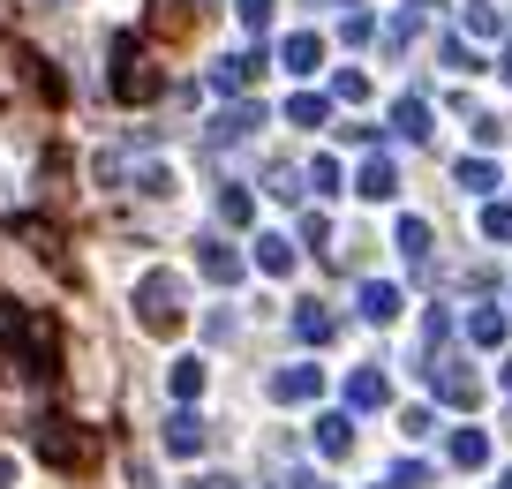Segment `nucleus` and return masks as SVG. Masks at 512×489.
<instances>
[{"label":"nucleus","instance_id":"obj_1","mask_svg":"<svg viewBox=\"0 0 512 489\" xmlns=\"http://www.w3.org/2000/svg\"><path fill=\"white\" fill-rule=\"evenodd\" d=\"M31 452L46 459L53 474H91L98 459H106V437H98L91 422H76V414H38L31 422Z\"/></svg>","mask_w":512,"mask_h":489},{"label":"nucleus","instance_id":"obj_2","mask_svg":"<svg viewBox=\"0 0 512 489\" xmlns=\"http://www.w3.org/2000/svg\"><path fill=\"white\" fill-rule=\"evenodd\" d=\"M106 91L121 98V106H151V98H159V68H151V53H144V38H136V31H113V46H106Z\"/></svg>","mask_w":512,"mask_h":489},{"label":"nucleus","instance_id":"obj_3","mask_svg":"<svg viewBox=\"0 0 512 489\" xmlns=\"http://www.w3.org/2000/svg\"><path fill=\"white\" fill-rule=\"evenodd\" d=\"M136 324H144L151 339H174L181 324H189V286H181V271H144V279H136Z\"/></svg>","mask_w":512,"mask_h":489},{"label":"nucleus","instance_id":"obj_4","mask_svg":"<svg viewBox=\"0 0 512 489\" xmlns=\"http://www.w3.org/2000/svg\"><path fill=\"white\" fill-rule=\"evenodd\" d=\"M16 362H23V377H31V384H53V377H61V324H53V316H31V309H23V324H16Z\"/></svg>","mask_w":512,"mask_h":489},{"label":"nucleus","instance_id":"obj_5","mask_svg":"<svg viewBox=\"0 0 512 489\" xmlns=\"http://www.w3.org/2000/svg\"><path fill=\"white\" fill-rule=\"evenodd\" d=\"M422 369H430V384H437V399H445V407H475V399H482L475 369H467V362H452V354H430Z\"/></svg>","mask_w":512,"mask_h":489},{"label":"nucleus","instance_id":"obj_6","mask_svg":"<svg viewBox=\"0 0 512 489\" xmlns=\"http://www.w3.org/2000/svg\"><path fill=\"white\" fill-rule=\"evenodd\" d=\"M392 249L407 256V271H415V279H430V256H437V241H430V219H415V211H407V219L392 226Z\"/></svg>","mask_w":512,"mask_h":489},{"label":"nucleus","instance_id":"obj_7","mask_svg":"<svg viewBox=\"0 0 512 489\" xmlns=\"http://www.w3.org/2000/svg\"><path fill=\"white\" fill-rule=\"evenodd\" d=\"M196 271H204L211 286H234L249 264H241V249H234V241H219V234H211V241H196Z\"/></svg>","mask_w":512,"mask_h":489},{"label":"nucleus","instance_id":"obj_8","mask_svg":"<svg viewBox=\"0 0 512 489\" xmlns=\"http://www.w3.org/2000/svg\"><path fill=\"white\" fill-rule=\"evenodd\" d=\"M354 189H362L369 204H392V196H400V166H392L384 151H369V158H362V174H354Z\"/></svg>","mask_w":512,"mask_h":489},{"label":"nucleus","instance_id":"obj_9","mask_svg":"<svg viewBox=\"0 0 512 489\" xmlns=\"http://www.w3.org/2000/svg\"><path fill=\"white\" fill-rule=\"evenodd\" d=\"M317 392H324V369L317 362H287L272 377V399H287V407H302V399H317Z\"/></svg>","mask_w":512,"mask_h":489},{"label":"nucleus","instance_id":"obj_10","mask_svg":"<svg viewBox=\"0 0 512 489\" xmlns=\"http://www.w3.org/2000/svg\"><path fill=\"white\" fill-rule=\"evenodd\" d=\"M264 76V53H219L211 61V91H249Z\"/></svg>","mask_w":512,"mask_h":489},{"label":"nucleus","instance_id":"obj_11","mask_svg":"<svg viewBox=\"0 0 512 489\" xmlns=\"http://www.w3.org/2000/svg\"><path fill=\"white\" fill-rule=\"evenodd\" d=\"M354 309H362V324H392V316H400V286L392 279H362L354 286Z\"/></svg>","mask_w":512,"mask_h":489},{"label":"nucleus","instance_id":"obj_12","mask_svg":"<svg viewBox=\"0 0 512 489\" xmlns=\"http://www.w3.org/2000/svg\"><path fill=\"white\" fill-rule=\"evenodd\" d=\"M204 444H211L204 414H189V407H181L174 422H166V452H174V459H196V452H204Z\"/></svg>","mask_w":512,"mask_h":489},{"label":"nucleus","instance_id":"obj_13","mask_svg":"<svg viewBox=\"0 0 512 489\" xmlns=\"http://www.w3.org/2000/svg\"><path fill=\"white\" fill-rule=\"evenodd\" d=\"M279 68H287V76H317V68H324V38L317 31H294L287 46H279Z\"/></svg>","mask_w":512,"mask_h":489},{"label":"nucleus","instance_id":"obj_14","mask_svg":"<svg viewBox=\"0 0 512 489\" xmlns=\"http://www.w3.org/2000/svg\"><path fill=\"white\" fill-rule=\"evenodd\" d=\"M256 128H264V106H249V98H241V106H226L219 121H211V143H249Z\"/></svg>","mask_w":512,"mask_h":489},{"label":"nucleus","instance_id":"obj_15","mask_svg":"<svg viewBox=\"0 0 512 489\" xmlns=\"http://www.w3.org/2000/svg\"><path fill=\"white\" fill-rule=\"evenodd\" d=\"M384 399H392V377H384V369H354L347 377V407L354 414H377Z\"/></svg>","mask_w":512,"mask_h":489},{"label":"nucleus","instance_id":"obj_16","mask_svg":"<svg viewBox=\"0 0 512 489\" xmlns=\"http://www.w3.org/2000/svg\"><path fill=\"white\" fill-rule=\"evenodd\" d=\"M144 23H151L159 38H189V31H196V8H189V0H151Z\"/></svg>","mask_w":512,"mask_h":489},{"label":"nucleus","instance_id":"obj_17","mask_svg":"<svg viewBox=\"0 0 512 489\" xmlns=\"http://www.w3.org/2000/svg\"><path fill=\"white\" fill-rule=\"evenodd\" d=\"M294 264H302V249H294L287 234H256V271H272V279H287Z\"/></svg>","mask_w":512,"mask_h":489},{"label":"nucleus","instance_id":"obj_18","mask_svg":"<svg viewBox=\"0 0 512 489\" xmlns=\"http://www.w3.org/2000/svg\"><path fill=\"white\" fill-rule=\"evenodd\" d=\"M445 459L460 474H475V467H490V437H482V429H452V444H445Z\"/></svg>","mask_w":512,"mask_h":489},{"label":"nucleus","instance_id":"obj_19","mask_svg":"<svg viewBox=\"0 0 512 489\" xmlns=\"http://www.w3.org/2000/svg\"><path fill=\"white\" fill-rule=\"evenodd\" d=\"M339 332V316L324 309V301H302V309H294V339H309V347H324V339Z\"/></svg>","mask_w":512,"mask_h":489},{"label":"nucleus","instance_id":"obj_20","mask_svg":"<svg viewBox=\"0 0 512 489\" xmlns=\"http://www.w3.org/2000/svg\"><path fill=\"white\" fill-rule=\"evenodd\" d=\"M392 136L430 143V106H422V98H400V106H392Z\"/></svg>","mask_w":512,"mask_h":489},{"label":"nucleus","instance_id":"obj_21","mask_svg":"<svg viewBox=\"0 0 512 489\" xmlns=\"http://www.w3.org/2000/svg\"><path fill=\"white\" fill-rule=\"evenodd\" d=\"M324 121H332V98H317V91L287 98V128H324Z\"/></svg>","mask_w":512,"mask_h":489},{"label":"nucleus","instance_id":"obj_22","mask_svg":"<svg viewBox=\"0 0 512 489\" xmlns=\"http://www.w3.org/2000/svg\"><path fill=\"white\" fill-rule=\"evenodd\" d=\"M317 452L324 459H347L354 452V422H347V414H324V422H317Z\"/></svg>","mask_w":512,"mask_h":489},{"label":"nucleus","instance_id":"obj_23","mask_svg":"<svg viewBox=\"0 0 512 489\" xmlns=\"http://www.w3.org/2000/svg\"><path fill=\"white\" fill-rule=\"evenodd\" d=\"M467 339L475 347H505V309H467Z\"/></svg>","mask_w":512,"mask_h":489},{"label":"nucleus","instance_id":"obj_24","mask_svg":"<svg viewBox=\"0 0 512 489\" xmlns=\"http://www.w3.org/2000/svg\"><path fill=\"white\" fill-rule=\"evenodd\" d=\"M452 181H460L467 196H490V189H497V166H490V158H460V166H452Z\"/></svg>","mask_w":512,"mask_h":489},{"label":"nucleus","instance_id":"obj_25","mask_svg":"<svg viewBox=\"0 0 512 489\" xmlns=\"http://www.w3.org/2000/svg\"><path fill=\"white\" fill-rule=\"evenodd\" d=\"M16 61L31 68V83H38V91L53 98V106H61V98H68V83H61V68H53V61H38V53H16Z\"/></svg>","mask_w":512,"mask_h":489},{"label":"nucleus","instance_id":"obj_26","mask_svg":"<svg viewBox=\"0 0 512 489\" xmlns=\"http://www.w3.org/2000/svg\"><path fill=\"white\" fill-rule=\"evenodd\" d=\"M219 219H226V226H249V219H256V196L226 181V189H219Z\"/></svg>","mask_w":512,"mask_h":489},{"label":"nucleus","instance_id":"obj_27","mask_svg":"<svg viewBox=\"0 0 512 489\" xmlns=\"http://www.w3.org/2000/svg\"><path fill=\"white\" fill-rule=\"evenodd\" d=\"M445 332H452V309H430V316H422V362H430V354H445Z\"/></svg>","mask_w":512,"mask_h":489},{"label":"nucleus","instance_id":"obj_28","mask_svg":"<svg viewBox=\"0 0 512 489\" xmlns=\"http://www.w3.org/2000/svg\"><path fill=\"white\" fill-rule=\"evenodd\" d=\"M460 23H467V38H497V8H490V0H467Z\"/></svg>","mask_w":512,"mask_h":489},{"label":"nucleus","instance_id":"obj_29","mask_svg":"<svg viewBox=\"0 0 512 489\" xmlns=\"http://www.w3.org/2000/svg\"><path fill=\"white\" fill-rule=\"evenodd\" d=\"M332 98H339V106H362V98H369V76H362V68H339V76H332Z\"/></svg>","mask_w":512,"mask_h":489},{"label":"nucleus","instance_id":"obj_30","mask_svg":"<svg viewBox=\"0 0 512 489\" xmlns=\"http://www.w3.org/2000/svg\"><path fill=\"white\" fill-rule=\"evenodd\" d=\"M196 392H204V362H196V354H189V362H174V399H181V407H189Z\"/></svg>","mask_w":512,"mask_h":489},{"label":"nucleus","instance_id":"obj_31","mask_svg":"<svg viewBox=\"0 0 512 489\" xmlns=\"http://www.w3.org/2000/svg\"><path fill=\"white\" fill-rule=\"evenodd\" d=\"M234 16H241V31H272V0H234Z\"/></svg>","mask_w":512,"mask_h":489},{"label":"nucleus","instance_id":"obj_32","mask_svg":"<svg viewBox=\"0 0 512 489\" xmlns=\"http://www.w3.org/2000/svg\"><path fill=\"white\" fill-rule=\"evenodd\" d=\"M309 189H317V196H339V189H347V181H339V158H317V166H309Z\"/></svg>","mask_w":512,"mask_h":489},{"label":"nucleus","instance_id":"obj_33","mask_svg":"<svg viewBox=\"0 0 512 489\" xmlns=\"http://www.w3.org/2000/svg\"><path fill=\"white\" fill-rule=\"evenodd\" d=\"M302 181H309V174H294V166H272V181H264V189H272L279 204H294V196H302Z\"/></svg>","mask_w":512,"mask_h":489},{"label":"nucleus","instance_id":"obj_34","mask_svg":"<svg viewBox=\"0 0 512 489\" xmlns=\"http://www.w3.org/2000/svg\"><path fill=\"white\" fill-rule=\"evenodd\" d=\"M430 482H437V474L422 467V459H400V467H392V489H430Z\"/></svg>","mask_w":512,"mask_h":489},{"label":"nucleus","instance_id":"obj_35","mask_svg":"<svg viewBox=\"0 0 512 489\" xmlns=\"http://www.w3.org/2000/svg\"><path fill=\"white\" fill-rule=\"evenodd\" d=\"M437 53H445V68H460V76H475V68H482L475 53H467V38H460V31H452V38H445V46H437Z\"/></svg>","mask_w":512,"mask_h":489},{"label":"nucleus","instance_id":"obj_36","mask_svg":"<svg viewBox=\"0 0 512 489\" xmlns=\"http://www.w3.org/2000/svg\"><path fill=\"white\" fill-rule=\"evenodd\" d=\"M467 121H475V143H505V113H467Z\"/></svg>","mask_w":512,"mask_h":489},{"label":"nucleus","instance_id":"obj_37","mask_svg":"<svg viewBox=\"0 0 512 489\" xmlns=\"http://www.w3.org/2000/svg\"><path fill=\"white\" fill-rule=\"evenodd\" d=\"M482 234H490V241H512V204H490V211H482Z\"/></svg>","mask_w":512,"mask_h":489},{"label":"nucleus","instance_id":"obj_38","mask_svg":"<svg viewBox=\"0 0 512 489\" xmlns=\"http://www.w3.org/2000/svg\"><path fill=\"white\" fill-rule=\"evenodd\" d=\"M369 38H377V23H369L362 8H347V46H369Z\"/></svg>","mask_w":512,"mask_h":489},{"label":"nucleus","instance_id":"obj_39","mask_svg":"<svg viewBox=\"0 0 512 489\" xmlns=\"http://www.w3.org/2000/svg\"><path fill=\"white\" fill-rule=\"evenodd\" d=\"M302 241H309V249H324V241H332V226H324V211H309V219H302Z\"/></svg>","mask_w":512,"mask_h":489},{"label":"nucleus","instance_id":"obj_40","mask_svg":"<svg viewBox=\"0 0 512 489\" xmlns=\"http://www.w3.org/2000/svg\"><path fill=\"white\" fill-rule=\"evenodd\" d=\"M400 429H407V437H430V429H437V414H430V407H407V422H400Z\"/></svg>","mask_w":512,"mask_h":489},{"label":"nucleus","instance_id":"obj_41","mask_svg":"<svg viewBox=\"0 0 512 489\" xmlns=\"http://www.w3.org/2000/svg\"><path fill=\"white\" fill-rule=\"evenodd\" d=\"M189 489H241L234 474H204V482H189Z\"/></svg>","mask_w":512,"mask_h":489},{"label":"nucleus","instance_id":"obj_42","mask_svg":"<svg viewBox=\"0 0 512 489\" xmlns=\"http://www.w3.org/2000/svg\"><path fill=\"white\" fill-rule=\"evenodd\" d=\"M497 76H505V83H512V46H505V53H497Z\"/></svg>","mask_w":512,"mask_h":489},{"label":"nucleus","instance_id":"obj_43","mask_svg":"<svg viewBox=\"0 0 512 489\" xmlns=\"http://www.w3.org/2000/svg\"><path fill=\"white\" fill-rule=\"evenodd\" d=\"M505 392H512V362H505Z\"/></svg>","mask_w":512,"mask_h":489},{"label":"nucleus","instance_id":"obj_44","mask_svg":"<svg viewBox=\"0 0 512 489\" xmlns=\"http://www.w3.org/2000/svg\"><path fill=\"white\" fill-rule=\"evenodd\" d=\"M0 23H8V0H0Z\"/></svg>","mask_w":512,"mask_h":489},{"label":"nucleus","instance_id":"obj_45","mask_svg":"<svg viewBox=\"0 0 512 489\" xmlns=\"http://www.w3.org/2000/svg\"><path fill=\"white\" fill-rule=\"evenodd\" d=\"M497 489H512V474H505V482H497Z\"/></svg>","mask_w":512,"mask_h":489},{"label":"nucleus","instance_id":"obj_46","mask_svg":"<svg viewBox=\"0 0 512 489\" xmlns=\"http://www.w3.org/2000/svg\"><path fill=\"white\" fill-rule=\"evenodd\" d=\"M347 8H354V0H347Z\"/></svg>","mask_w":512,"mask_h":489}]
</instances>
